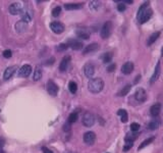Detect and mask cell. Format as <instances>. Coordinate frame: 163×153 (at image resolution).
Returning a JSON list of instances; mask_svg holds the SVG:
<instances>
[{
	"instance_id": "obj_1",
	"label": "cell",
	"mask_w": 163,
	"mask_h": 153,
	"mask_svg": "<svg viewBox=\"0 0 163 153\" xmlns=\"http://www.w3.org/2000/svg\"><path fill=\"white\" fill-rule=\"evenodd\" d=\"M104 88V82L102 79L100 78H94V79H91L89 81V84H88V89H89L90 92L96 94L99 93L103 90Z\"/></svg>"
},
{
	"instance_id": "obj_2",
	"label": "cell",
	"mask_w": 163,
	"mask_h": 153,
	"mask_svg": "<svg viewBox=\"0 0 163 153\" xmlns=\"http://www.w3.org/2000/svg\"><path fill=\"white\" fill-rule=\"evenodd\" d=\"M82 123H83V125H85V127H88V128L92 127V125L95 123V116H94L93 113L87 111V112L84 113L83 119H82Z\"/></svg>"
},
{
	"instance_id": "obj_3",
	"label": "cell",
	"mask_w": 163,
	"mask_h": 153,
	"mask_svg": "<svg viewBox=\"0 0 163 153\" xmlns=\"http://www.w3.org/2000/svg\"><path fill=\"white\" fill-rule=\"evenodd\" d=\"M111 32H112V23H111V21H106L103 25V27L101 28L100 35H101V37L103 39H106L110 36Z\"/></svg>"
},
{
	"instance_id": "obj_4",
	"label": "cell",
	"mask_w": 163,
	"mask_h": 153,
	"mask_svg": "<svg viewBox=\"0 0 163 153\" xmlns=\"http://www.w3.org/2000/svg\"><path fill=\"white\" fill-rule=\"evenodd\" d=\"M50 29L55 34H61L64 31V25L59 21H52L50 23Z\"/></svg>"
},
{
	"instance_id": "obj_5",
	"label": "cell",
	"mask_w": 163,
	"mask_h": 153,
	"mask_svg": "<svg viewBox=\"0 0 163 153\" xmlns=\"http://www.w3.org/2000/svg\"><path fill=\"white\" fill-rule=\"evenodd\" d=\"M32 72V66L30 64H25L19 70V76L21 78H28Z\"/></svg>"
},
{
	"instance_id": "obj_6",
	"label": "cell",
	"mask_w": 163,
	"mask_h": 153,
	"mask_svg": "<svg viewBox=\"0 0 163 153\" xmlns=\"http://www.w3.org/2000/svg\"><path fill=\"white\" fill-rule=\"evenodd\" d=\"M58 86L56 85L55 83L53 81H48V83H47V91H48V93L50 94L51 96H56L58 93Z\"/></svg>"
},
{
	"instance_id": "obj_7",
	"label": "cell",
	"mask_w": 163,
	"mask_h": 153,
	"mask_svg": "<svg viewBox=\"0 0 163 153\" xmlns=\"http://www.w3.org/2000/svg\"><path fill=\"white\" fill-rule=\"evenodd\" d=\"M135 100L139 102H145L147 99L146 91H145L143 88H139V89H137L135 94Z\"/></svg>"
},
{
	"instance_id": "obj_8",
	"label": "cell",
	"mask_w": 163,
	"mask_h": 153,
	"mask_svg": "<svg viewBox=\"0 0 163 153\" xmlns=\"http://www.w3.org/2000/svg\"><path fill=\"white\" fill-rule=\"evenodd\" d=\"M83 139H84V142H85L86 144L93 145L96 140V135H95V133H93V132H87L84 134Z\"/></svg>"
},
{
	"instance_id": "obj_9",
	"label": "cell",
	"mask_w": 163,
	"mask_h": 153,
	"mask_svg": "<svg viewBox=\"0 0 163 153\" xmlns=\"http://www.w3.org/2000/svg\"><path fill=\"white\" fill-rule=\"evenodd\" d=\"M84 74L87 78H93L94 74H95V66L89 62V63L85 64L84 66Z\"/></svg>"
},
{
	"instance_id": "obj_10",
	"label": "cell",
	"mask_w": 163,
	"mask_h": 153,
	"mask_svg": "<svg viewBox=\"0 0 163 153\" xmlns=\"http://www.w3.org/2000/svg\"><path fill=\"white\" fill-rule=\"evenodd\" d=\"M67 46H69L74 50H80V49L83 48L84 44L80 41L76 40V39H69L67 42Z\"/></svg>"
},
{
	"instance_id": "obj_11",
	"label": "cell",
	"mask_w": 163,
	"mask_h": 153,
	"mask_svg": "<svg viewBox=\"0 0 163 153\" xmlns=\"http://www.w3.org/2000/svg\"><path fill=\"white\" fill-rule=\"evenodd\" d=\"M21 11H23V6H21V4L19 2L12 3V4H10V6H9V12L13 15L19 14Z\"/></svg>"
},
{
	"instance_id": "obj_12",
	"label": "cell",
	"mask_w": 163,
	"mask_h": 153,
	"mask_svg": "<svg viewBox=\"0 0 163 153\" xmlns=\"http://www.w3.org/2000/svg\"><path fill=\"white\" fill-rule=\"evenodd\" d=\"M160 74H161V65H160V61H158L156 66H155V70L152 74V78H151V80H150V83L153 84L154 82H156L159 76H160Z\"/></svg>"
},
{
	"instance_id": "obj_13",
	"label": "cell",
	"mask_w": 163,
	"mask_h": 153,
	"mask_svg": "<svg viewBox=\"0 0 163 153\" xmlns=\"http://www.w3.org/2000/svg\"><path fill=\"white\" fill-rule=\"evenodd\" d=\"M70 60H72V58H70V56H68V55L64 56V57L62 58L61 62H60V64H59L60 72H65V70H67L68 65H69V63H70Z\"/></svg>"
},
{
	"instance_id": "obj_14",
	"label": "cell",
	"mask_w": 163,
	"mask_h": 153,
	"mask_svg": "<svg viewBox=\"0 0 163 153\" xmlns=\"http://www.w3.org/2000/svg\"><path fill=\"white\" fill-rule=\"evenodd\" d=\"M17 70V66H9V68H7L6 70H5L4 74H3V79H4L5 81H6V80H9L11 76L15 74Z\"/></svg>"
},
{
	"instance_id": "obj_15",
	"label": "cell",
	"mask_w": 163,
	"mask_h": 153,
	"mask_svg": "<svg viewBox=\"0 0 163 153\" xmlns=\"http://www.w3.org/2000/svg\"><path fill=\"white\" fill-rule=\"evenodd\" d=\"M76 34L78 38H82V39H85V40H88L90 38V32L88 30L84 28H80L76 31Z\"/></svg>"
},
{
	"instance_id": "obj_16",
	"label": "cell",
	"mask_w": 163,
	"mask_h": 153,
	"mask_svg": "<svg viewBox=\"0 0 163 153\" xmlns=\"http://www.w3.org/2000/svg\"><path fill=\"white\" fill-rule=\"evenodd\" d=\"M133 70V63L131 61H127L121 66V72L124 74H131Z\"/></svg>"
},
{
	"instance_id": "obj_17",
	"label": "cell",
	"mask_w": 163,
	"mask_h": 153,
	"mask_svg": "<svg viewBox=\"0 0 163 153\" xmlns=\"http://www.w3.org/2000/svg\"><path fill=\"white\" fill-rule=\"evenodd\" d=\"M99 48H100V46L98 43H91V44H89L85 49H84L83 53L88 54V53H91V52H95V51H97Z\"/></svg>"
},
{
	"instance_id": "obj_18",
	"label": "cell",
	"mask_w": 163,
	"mask_h": 153,
	"mask_svg": "<svg viewBox=\"0 0 163 153\" xmlns=\"http://www.w3.org/2000/svg\"><path fill=\"white\" fill-rule=\"evenodd\" d=\"M161 111V104L160 103H155L154 105H152L150 108V114L152 115L153 117H157L159 114H160Z\"/></svg>"
},
{
	"instance_id": "obj_19",
	"label": "cell",
	"mask_w": 163,
	"mask_h": 153,
	"mask_svg": "<svg viewBox=\"0 0 163 153\" xmlns=\"http://www.w3.org/2000/svg\"><path fill=\"white\" fill-rule=\"evenodd\" d=\"M153 12H152V9L151 8H148L146 11L144 12V14L141 17V19H139V21H140L141 23H145L146 21H148L149 19H151V17H152Z\"/></svg>"
},
{
	"instance_id": "obj_20",
	"label": "cell",
	"mask_w": 163,
	"mask_h": 153,
	"mask_svg": "<svg viewBox=\"0 0 163 153\" xmlns=\"http://www.w3.org/2000/svg\"><path fill=\"white\" fill-rule=\"evenodd\" d=\"M15 30H17V32L19 33V34L25 32V30H27V23H23V21H17V23H15Z\"/></svg>"
},
{
	"instance_id": "obj_21",
	"label": "cell",
	"mask_w": 163,
	"mask_h": 153,
	"mask_svg": "<svg viewBox=\"0 0 163 153\" xmlns=\"http://www.w3.org/2000/svg\"><path fill=\"white\" fill-rule=\"evenodd\" d=\"M83 7V3H67L64 5V8L66 10H76V9H80Z\"/></svg>"
},
{
	"instance_id": "obj_22",
	"label": "cell",
	"mask_w": 163,
	"mask_h": 153,
	"mask_svg": "<svg viewBox=\"0 0 163 153\" xmlns=\"http://www.w3.org/2000/svg\"><path fill=\"white\" fill-rule=\"evenodd\" d=\"M148 8H149V2H145L144 4L141 5L140 8H139V10H138V13H137V19H138V21L141 19V17L144 14V12Z\"/></svg>"
},
{
	"instance_id": "obj_23",
	"label": "cell",
	"mask_w": 163,
	"mask_h": 153,
	"mask_svg": "<svg viewBox=\"0 0 163 153\" xmlns=\"http://www.w3.org/2000/svg\"><path fill=\"white\" fill-rule=\"evenodd\" d=\"M160 37V32H155V33H153L152 35H151L150 37H149V39H148V42H147V45L148 46H151V45L153 44V43H155V41L157 40V39Z\"/></svg>"
},
{
	"instance_id": "obj_24",
	"label": "cell",
	"mask_w": 163,
	"mask_h": 153,
	"mask_svg": "<svg viewBox=\"0 0 163 153\" xmlns=\"http://www.w3.org/2000/svg\"><path fill=\"white\" fill-rule=\"evenodd\" d=\"M117 114L120 116V119L122 123H127V119H129V115H127V112L125 109H119V110L117 111Z\"/></svg>"
},
{
	"instance_id": "obj_25",
	"label": "cell",
	"mask_w": 163,
	"mask_h": 153,
	"mask_svg": "<svg viewBox=\"0 0 163 153\" xmlns=\"http://www.w3.org/2000/svg\"><path fill=\"white\" fill-rule=\"evenodd\" d=\"M131 89V85H129V84H127V85H125L124 87H123L122 89H121L120 91L117 93V95H118V96H125L127 94L129 93Z\"/></svg>"
},
{
	"instance_id": "obj_26",
	"label": "cell",
	"mask_w": 163,
	"mask_h": 153,
	"mask_svg": "<svg viewBox=\"0 0 163 153\" xmlns=\"http://www.w3.org/2000/svg\"><path fill=\"white\" fill-rule=\"evenodd\" d=\"M154 140H155V137H150V138H148V139H146V140H144V141L142 142V144H141L140 146H139L138 150H142L143 148H145L146 146L150 145L151 143H152Z\"/></svg>"
},
{
	"instance_id": "obj_27",
	"label": "cell",
	"mask_w": 163,
	"mask_h": 153,
	"mask_svg": "<svg viewBox=\"0 0 163 153\" xmlns=\"http://www.w3.org/2000/svg\"><path fill=\"white\" fill-rule=\"evenodd\" d=\"M112 57H113V54L111 53V52H106V53H104L103 56H102V61H103L104 63H108V62H110L111 60H112Z\"/></svg>"
},
{
	"instance_id": "obj_28",
	"label": "cell",
	"mask_w": 163,
	"mask_h": 153,
	"mask_svg": "<svg viewBox=\"0 0 163 153\" xmlns=\"http://www.w3.org/2000/svg\"><path fill=\"white\" fill-rule=\"evenodd\" d=\"M159 125H160V123H159L158 119H154L153 121H151L150 123H149L148 128L150 129V130H156V129H158L159 128Z\"/></svg>"
},
{
	"instance_id": "obj_29",
	"label": "cell",
	"mask_w": 163,
	"mask_h": 153,
	"mask_svg": "<svg viewBox=\"0 0 163 153\" xmlns=\"http://www.w3.org/2000/svg\"><path fill=\"white\" fill-rule=\"evenodd\" d=\"M42 78V70L40 66H37L34 72V81H39Z\"/></svg>"
},
{
	"instance_id": "obj_30",
	"label": "cell",
	"mask_w": 163,
	"mask_h": 153,
	"mask_svg": "<svg viewBox=\"0 0 163 153\" xmlns=\"http://www.w3.org/2000/svg\"><path fill=\"white\" fill-rule=\"evenodd\" d=\"M89 6L92 10H98L100 8V6H101V2L100 1H91Z\"/></svg>"
},
{
	"instance_id": "obj_31",
	"label": "cell",
	"mask_w": 163,
	"mask_h": 153,
	"mask_svg": "<svg viewBox=\"0 0 163 153\" xmlns=\"http://www.w3.org/2000/svg\"><path fill=\"white\" fill-rule=\"evenodd\" d=\"M68 89H69L70 93L74 94L76 92V90H78V85H76V82H69V84H68Z\"/></svg>"
},
{
	"instance_id": "obj_32",
	"label": "cell",
	"mask_w": 163,
	"mask_h": 153,
	"mask_svg": "<svg viewBox=\"0 0 163 153\" xmlns=\"http://www.w3.org/2000/svg\"><path fill=\"white\" fill-rule=\"evenodd\" d=\"M76 119H78V113L72 112V113H70L69 116H68V123H76Z\"/></svg>"
},
{
	"instance_id": "obj_33",
	"label": "cell",
	"mask_w": 163,
	"mask_h": 153,
	"mask_svg": "<svg viewBox=\"0 0 163 153\" xmlns=\"http://www.w3.org/2000/svg\"><path fill=\"white\" fill-rule=\"evenodd\" d=\"M60 12H61V7H60V6H56L55 8L52 10V15L54 17H57L58 15L60 14Z\"/></svg>"
},
{
	"instance_id": "obj_34",
	"label": "cell",
	"mask_w": 163,
	"mask_h": 153,
	"mask_svg": "<svg viewBox=\"0 0 163 153\" xmlns=\"http://www.w3.org/2000/svg\"><path fill=\"white\" fill-rule=\"evenodd\" d=\"M131 130L133 131V132H137V131L140 130V125L137 123H133L131 125Z\"/></svg>"
},
{
	"instance_id": "obj_35",
	"label": "cell",
	"mask_w": 163,
	"mask_h": 153,
	"mask_svg": "<svg viewBox=\"0 0 163 153\" xmlns=\"http://www.w3.org/2000/svg\"><path fill=\"white\" fill-rule=\"evenodd\" d=\"M133 143L125 142V145H124V147H123V151H124V152H127V151H129V149L133 147Z\"/></svg>"
},
{
	"instance_id": "obj_36",
	"label": "cell",
	"mask_w": 163,
	"mask_h": 153,
	"mask_svg": "<svg viewBox=\"0 0 163 153\" xmlns=\"http://www.w3.org/2000/svg\"><path fill=\"white\" fill-rule=\"evenodd\" d=\"M115 68H116V64H115V63H111L110 65L107 68V72H113L115 70Z\"/></svg>"
},
{
	"instance_id": "obj_37",
	"label": "cell",
	"mask_w": 163,
	"mask_h": 153,
	"mask_svg": "<svg viewBox=\"0 0 163 153\" xmlns=\"http://www.w3.org/2000/svg\"><path fill=\"white\" fill-rule=\"evenodd\" d=\"M54 62H55V58L51 57V58H49V59H47L46 61L44 62V64L45 65H51V64H53Z\"/></svg>"
},
{
	"instance_id": "obj_38",
	"label": "cell",
	"mask_w": 163,
	"mask_h": 153,
	"mask_svg": "<svg viewBox=\"0 0 163 153\" xmlns=\"http://www.w3.org/2000/svg\"><path fill=\"white\" fill-rule=\"evenodd\" d=\"M67 44H59L57 47V50L58 51H65L67 49Z\"/></svg>"
},
{
	"instance_id": "obj_39",
	"label": "cell",
	"mask_w": 163,
	"mask_h": 153,
	"mask_svg": "<svg viewBox=\"0 0 163 153\" xmlns=\"http://www.w3.org/2000/svg\"><path fill=\"white\" fill-rule=\"evenodd\" d=\"M125 4H123V3H119L118 5H117V10L119 11V12H122V11L125 10Z\"/></svg>"
},
{
	"instance_id": "obj_40",
	"label": "cell",
	"mask_w": 163,
	"mask_h": 153,
	"mask_svg": "<svg viewBox=\"0 0 163 153\" xmlns=\"http://www.w3.org/2000/svg\"><path fill=\"white\" fill-rule=\"evenodd\" d=\"M11 55H12V53H11L10 50H5L4 52H3V56H4L5 58H10Z\"/></svg>"
},
{
	"instance_id": "obj_41",
	"label": "cell",
	"mask_w": 163,
	"mask_h": 153,
	"mask_svg": "<svg viewBox=\"0 0 163 153\" xmlns=\"http://www.w3.org/2000/svg\"><path fill=\"white\" fill-rule=\"evenodd\" d=\"M69 125H70V123H68V121L66 123H64V125H63V131H64V132H69V131H70Z\"/></svg>"
},
{
	"instance_id": "obj_42",
	"label": "cell",
	"mask_w": 163,
	"mask_h": 153,
	"mask_svg": "<svg viewBox=\"0 0 163 153\" xmlns=\"http://www.w3.org/2000/svg\"><path fill=\"white\" fill-rule=\"evenodd\" d=\"M43 153H53V151H51L50 149H48L47 147H42Z\"/></svg>"
},
{
	"instance_id": "obj_43",
	"label": "cell",
	"mask_w": 163,
	"mask_h": 153,
	"mask_svg": "<svg viewBox=\"0 0 163 153\" xmlns=\"http://www.w3.org/2000/svg\"><path fill=\"white\" fill-rule=\"evenodd\" d=\"M5 144V139L2 138V137H0V148H2Z\"/></svg>"
},
{
	"instance_id": "obj_44",
	"label": "cell",
	"mask_w": 163,
	"mask_h": 153,
	"mask_svg": "<svg viewBox=\"0 0 163 153\" xmlns=\"http://www.w3.org/2000/svg\"><path fill=\"white\" fill-rule=\"evenodd\" d=\"M140 79H141V76H137V79H135V83H138V81H140Z\"/></svg>"
},
{
	"instance_id": "obj_45",
	"label": "cell",
	"mask_w": 163,
	"mask_h": 153,
	"mask_svg": "<svg viewBox=\"0 0 163 153\" xmlns=\"http://www.w3.org/2000/svg\"><path fill=\"white\" fill-rule=\"evenodd\" d=\"M0 153H4V152H3V151H2V150H0Z\"/></svg>"
},
{
	"instance_id": "obj_46",
	"label": "cell",
	"mask_w": 163,
	"mask_h": 153,
	"mask_svg": "<svg viewBox=\"0 0 163 153\" xmlns=\"http://www.w3.org/2000/svg\"><path fill=\"white\" fill-rule=\"evenodd\" d=\"M0 111H1V110H0Z\"/></svg>"
}]
</instances>
